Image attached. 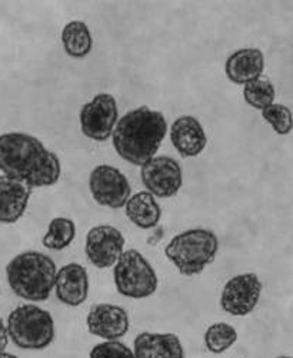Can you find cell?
Returning a JSON list of instances; mask_svg holds the SVG:
<instances>
[{
    "mask_svg": "<svg viewBox=\"0 0 293 358\" xmlns=\"http://www.w3.org/2000/svg\"><path fill=\"white\" fill-rule=\"evenodd\" d=\"M0 171L33 189L54 185L61 179L62 165L40 139L9 132L0 135Z\"/></svg>",
    "mask_w": 293,
    "mask_h": 358,
    "instance_id": "6da1fadb",
    "label": "cell"
},
{
    "mask_svg": "<svg viewBox=\"0 0 293 358\" xmlns=\"http://www.w3.org/2000/svg\"><path fill=\"white\" fill-rule=\"evenodd\" d=\"M166 134L165 115L149 106H140L117 121L112 139L117 155L132 165L142 166L155 158Z\"/></svg>",
    "mask_w": 293,
    "mask_h": 358,
    "instance_id": "7a4b0ae2",
    "label": "cell"
},
{
    "mask_svg": "<svg viewBox=\"0 0 293 358\" xmlns=\"http://www.w3.org/2000/svg\"><path fill=\"white\" fill-rule=\"evenodd\" d=\"M54 261L38 251L16 255L6 266L8 282L12 291L26 301H46L54 288Z\"/></svg>",
    "mask_w": 293,
    "mask_h": 358,
    "instance_id": "3957f363",
    "label": "cell"
},
{
    "mask_svg": "<svg viewBox=\"0 0 293 358\" xmlns=\"http://www.w3.org/2000/svg\"><path fill=\"white\" fill-rule=\"evenodd\" d=\"M218 250L219 240L215 232L192 228L173 236L165 248V255L182 275L193 277L215 261Z\"/></svg>",
    "mask_w": 293,
    "mask_h": 358,
    "instance_id": "277c9868",
    "label": "cell"
},
{
    "mask_svg": "<svg viewBox=\"0 0 293 358\" xmlns=\"http://www.w3.org/2000/svg\"><path fill=\"white\" fill-rule=\"evenodd\" d=\"M9 340L22 350H45L54 340V321L49 311L35 306L22 304L8 317Z\"/></svg>",
    "mask_w": 293,
    "mask_h": 358,
    "instance_id": "5b68a950",
    "label": "cell"
},
{
    "mask_svg": "<svg viewBox=\"0 0 293 358\" xmlns=\"http://www.w3.org/2000/svg\"><path fill=\"white\" fill-rule=\"evenodd\" d=\"M113 278L117 292L133 300L153 295L159 284L155 268L137 250L122 252L113 265Z\"/></svg>",
    "mask_w": 293,
    "mask_h": 358,
    "instance_id": "8992f818",
    "label": "cell"
},
{
    "mask_svg": "<svg viewBox=\"0 0 293 358\" xmlns=\"http://www.w3.org/2000/svg\"><path fill=\"white\" fill-rule=\"evenodd\" d=\"M119 117L117 102L110 94H99L80 110V128L84 136L92 141H107Z\"/></svg>",
    "mask_w": 293,
    "mask_h": 358,
    "instance_id": "52a82bcc",
    "label": "cell"
},
{
    "mask_svg": "<svg viewBox=\"0 0 293 358\" xmlns=\"http://www.w3.org/2000/svg\"><path fill=\"white\" fill-rule=\"evenodd\" d=\"M89 188L93 199L102 205L119 210L132 195L128 178L114 166L98 165L89 176Z\"/></svg>",
    "mask_w": 293,
    "mask_h": 358,
    "instance_id": "ba28073f",
    "label": "cell"
},
{
    "mask_svg": "<svg viewBox=\"0 0 293 358\" xmlns=\"http://www.w3.org/2000/svg\"><path fill=\"white\" fill-rule=\"evenodd\" d=\"M142 182L149 194L158 198H172L183 184L179 162L170 157H155L142 165Z\"/></svg>",
    "mask_w": 293,
    "mask_h": 358,
    "instance_id": "9c48e42d",
    "label": "cell"
},
{
    "mask_svg": "<svg viewBox=\"0 0 293 358\" xmlns=\"http://www.w3.org/2000/svg\"><path fill=\"white\" fill-rule=\"evenodd\" d=\"M260 294L262 282L256 274H239L225 284L220 295V307L230 315L243 317L256 308Z\"/></svg>",
    "mask_w": 293,
    "mask_h": 358,
    "instance_id": "30bf717a",
    "label": "cell"
},
{
    "mask_svg": "<svg viewBox=\"0 0 293 358\" xmlns=\"http://www.w3.org/2000/svg\"><path fill=\"white\" fill-rule=\"evenodd\" d=\"M123 248L125 236L112 225H98L87 232L84 252L99 270L113 266L122 255Z\"/></svg>",
    "mask_w": 293,
    "mask_h": 358,
    "instance_id": "8fae6325",
    "label": "cell"
},
{
    "mask_svg": "<svg viewBox=\"0 0 293 358\" xmlns=\"http://www.w3.org/2000/svg\"><path fill=\"white\" fill-rule=\"evenodd\" d=\"M87 330L105 341H116L126 336L130 320L125 308L113 304L92 306L86 318Z\"/></svg>",
    "mask_w": 293,
    "mask_h": 358,
    "instance_id": "7c38bea8",
    "label": "cell"
},
{
    "mask_svg": "<svg viewBox=\"0 0 293 358\" xmlns=\"http://www.w3.org/2000/svg\"><path fill=\"white\" fill-rule=\"evenodd\" d=\"M54 291L57 300L69 307H79L89 295V275L77 262L68 264L56 273Z\"/></svg>",
    "mask_w": 293,
    "mask_h": 358,
    "instance_id": "4fadbf2b",
    "label": "cell"
},
{
    "mask_svg": "<svg viewBox=\"0 0 293 358\" xmlns=\"http://www.w3.org/2000/svg\"><path fill=\"white\" fill-rule=\"evenodd\" d=\"M170 141L183 158H195L208 145L202 124L193 116H181L170 127Z\"/></svg>",
    "mask_w": 293,
    "mask_h": 358,
    "instance_id": "5bb4252c",
    "label": "cell"
},
{
    "mask_svg": "<svg viewBox=\"0 0 293 358\" xmlns=\"http://www.w3.org/2000/svg\"><path fill=\"white\" fill-rule=\"evenodd\" d=\"M32 189L12 178L0 175V224H15L26 213Z\"/></svg>",
    "mask_w": 293,
    "mask_h": 358,
    "instance_id": "9a60e30c",
    "label": "cell"
},
{
    "mask_svg": "<svg viewBox=\"0 0 293 358\" xmlns=\"http://www.w3.org/2000/svg\"><path fill=\"white\" fill-rule=\"evenodd\" d=\"M135 358H185V350L176 334L140 333L133 341Z\"/></svg>",
    "mask_w": 293,
    "mask_h": 358,
    "instance_id": "2e32d148",
    "label": "cell"
},
{
    "mask_svg": "<svg viewBox=\"0 0 293 358\" xmlns=\"http://www.w3.org/2000/svg\"><path fill=\"white\" fill-rule=\"evenodd\" d=\"M263 69H265V57L262 50L253 48L233 52L225 65L227 79L236 85H246L260 78Z\"/></svg>",
    "mask_w": 293,
    "mask_h": 358,
    "instance_id": "e0dca14e",
    "label": "cell"
},
{
    "mask_svg": "<svg viewBox=\"0 0 293 358\" xmlns=\"http://www.w3.org/2000/svg\"><path fill=\"white\" fill-rule=\"evenodd\" d=\"M125 208L129 221L142 229H152L158 227L162 217V210L158 201L148 191H142L130 196Z\"/></svg>",
    "mask_w": 293,
    "mask_h": 358,
    "instance_id": "ac0fdd59",
    "label": "cell"
},
{
    "mask_svg": "<svg viewBox=\"0 0 293 358\" xmlns=\"http://www.w3.org/2000/svg\"><path fill=\"white\" fill-rule=\"evenodd\" d=\"M62 43L65 52L75 59H82L89 55L93 48V39L89 27L84 22H69L62 31Z\"/></svg>",
    "mask_w": 293,
    "mask_h": 358,
    "instance_id": "d6986e66",
    "label": "cell"
},
{
    "mask_svg": "<svg viewBox=\"0 0 293 358\" xmlns=\"http://www.w3.org/2000/svg\"><path fill=\"white\" fill-rule=\"evenodd\" d=\"M76 236V225L72 220L57 217L49 224L47 232L43 236V245L52 251H62L68 248Z\"/></svg>",
    "mask_w": 293,
    "mask_h": 358,
    "instance_id": "ffe728a7",
    "label": "cell"
},
{
    "mask_svg": "<svg viewBox=\"0 0 293 358\" xmlns=\"http://www.w3.org/2000/svg\"><path fill=\"white\" fill-rule=\"evenodd\" d=\"M236 341V328L226 322H215L204 333V345L213 354H222L227 351Z\"/></svg>",
    "mask_w": 293,
    "mask_h": 358,
    "instance_id": "44dd1931",
    "label": "cell"
},
{
    "mask_svg": "<svg viewBox=\"0 0 293 358\" xmlns=\"http://www.w3.org/2000/svg\"><path fill=\"white\" fill-rule=\"evenodd\" d=\"M243 98L249 106L263 110L275 101V86L268 78L260 76L245 85Z\"/></svg>",
    "mask_w": 293,
    "mask_h": 358,
    "instance_id": "7402d4cb",
    "label": "cell"
},
{
    "mask_svg": "<svg viewBox=\"0 0 293 358\" xmlns=\"http://www.w3.org/2000/svg\"><path fill=\"white\" fill-rule=\"evenodd\" d=\"M262 117L269 122L278 135H287L293 128V115L289 108L280 103H272L262 110Z\"/></svg>",
    "mask_w": 293,
    "mask_h": 358,
    "instance_id": "603a6c76",
    "label": "cell"
},
{
    "mask_svg": "<svg viewBox=\"0 0 293 358\" xmlns=\"http://www.w3.org/2000/svg\"><path fill=\"white\" fill-rule=\"evenodd\" d=\"M89 358H135L133 351L121 341H105L96 344Z\"/></svg>",
    "mask_w": 293,
    "mask_h": 358,
    "instance_id": "cb8c5ba5",
    "label": "cell"
},
{
    "mask_svg": "<svg viewBox=\"0 0 293 358\" xmlns=\"http://www.w3.org/2000/svg\"><path fill=\"white\" fill-rule=\"evenodd\" d=\"M8 344H9V336H8L6 325L3 324V320L0 318V351H5Z\"/></svg>",
    "mask_w": 293,
    "mask_h": 358,
    "instance_id": "d4e9b609",
    "label": "cell"
},
{
    "mask_svg": "<svg viewBox=\"0 0 293 358\" xmlns=\"http://www.w3.org/2000/svg\"><path fill=\"white\" fill-rule=\"evenodd\" d=\"M0 358H19V357L6 351H0Z\"/></svg>",
    "mask_w": 293,
    "mask_h": 358,
    "instance_id": "484cf974",
    "label": "cell"
},
{
    "mask_svg": "<svg viewBox=\"0 0 293 358\" xmlns=\"http://www.w3.org/2000/svg\"><path fill=\"white\" fill-rule=\"evenodd\" d=\"M276 358H292V357H286V355H283V357H276Z\"/></svg>",
    "mask_w": 293,
    "mask_h": 358,
    "instance_id": "4316f807",
    "label": "cell"
}]
</instances>
